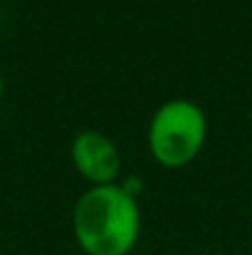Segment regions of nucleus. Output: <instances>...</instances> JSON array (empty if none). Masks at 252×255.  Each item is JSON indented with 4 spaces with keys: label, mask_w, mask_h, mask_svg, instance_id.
<instances>
[{
    "label": "nucleus",
    "mask_w": 252,
    "mask_h": 255,
    "mask_svg": "<svg viewBox=\"0 0 252 255\" xmlns=\"http://www.w3.org/2000/svg\"><path fill=\"white\" fill-rule=\"evenodd\" d=\"M72 164L91 186L116 183L121 171V156L116 144L101 131H82L72 141Z\"/></svg>",
    "instance_id": "obj_3"
},
{
    "label": "nucleus",
    "mask_w": 252,
    "mask_h": 255,
    "mask_svg": "<svg viewBox=\"0 0 252 255\" xmlns=\"http://www.w3.org/2000/svg\"><path fill=\"white\" fill-rule=\"evenodd\" d=\"M205 136V112L193 99H170L151 117L149 151L164 169H183L200 154Z\"/></svg>",
    "instance_id": "obj_2"
},
{
    "label": "nucleus",
    "mask_w": 252,
    "mask_h": 255,
    "mask_svg": "<svg viewBox=\"0 0 252 255\" xmlns=\"http://www.w3.org/2000/svg\"><path fill=\"white\" fill-rule=\"evenodd\" d=\"M72 233L86 255H129L141 236L136 196L124 186H91L75 203Z\"/></svg>",
    "instance_id": "obj_1"
},
{
    "label": "nucleus",
    "mask_w": 252,
    "mask_h": 255,
    "mask_svg": "<svg viewBox=\"0 0 252 255\" xmlns=\"http://www.w3.org/2000/svg\"><path fill=\"white\" fill-rule=\"evenodd\" d=\"M2 89H5V82H2V77H0V94H2Z\"/></svg>",
    "instance_id": "obj_4"
}]
</instances>
